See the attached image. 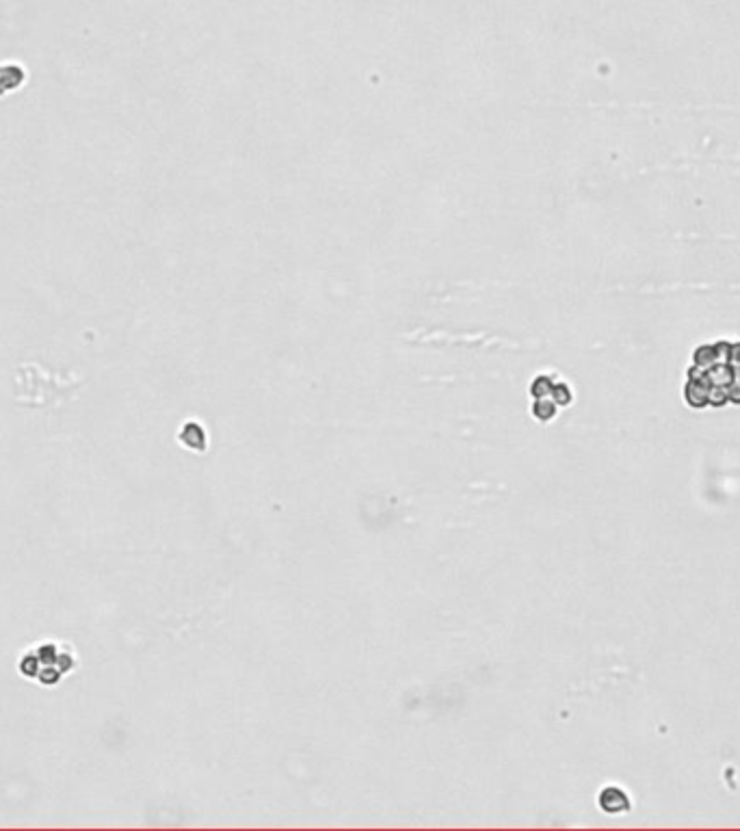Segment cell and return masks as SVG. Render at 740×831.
Here are the masks:
<instances>
[{
    "label": "cell",
    "mask_w": 740,
    "mask_h": 831,
    "mask_svg": "<svg viewBox=\"0 0 740 831\" xmlns=\"http://www.w3.org/2000/svg\"><path fill=\"white\" fill-rule=\"evenodd\" d=\"M83 382H69V379H55L43 372L39 366L35 364H24L18 370V382H15V396L20 403H27V405L33 407H41V405H53L57 400H65L69 398L71 390L78 388Z\"/></svg>",
    "instance_id": "1"
},
{
    "label": "cell",
    "mask_w": 740,
    "mask_h": 831,
    "mask_svg": "<svg viewBox=\"0 0 740 831\" xmlns=\"http://www.w3.org/2000/svg\"><path fill=\"white\" fill-rule=\"evenodd\" d=\"M600 805L610 814H619V812H628L630 810L628 795L624 790H619V788H606L600 795Z\"/></svg>",
    "instance_id": "2"
}]
</instances>
